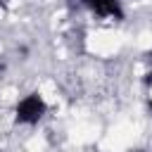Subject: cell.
<instances>
[{
    "instance_id": "8992f818",
    "label": "cell",
    "mask_w": 152,
    "mask_h": 152,
    "mask_svg": "<svg viewBox=\"0 0 152 152\" xmlns=\"http://www.w3.org/2000/svg\"><path fill=\"white\" fill-rule=\"evenodd\" d=\"M138 152H142V150H138Z\"/></svg>"
},
{
    "instance_id": "6da1fadb",
    "label": "cell",
    "mask_w": 152,
    "mask_h": 152,
    "mask_svg": "<svg viewBox=\"0 0 152 152\" xmlns=\"http://www.w3.org/2000/svg\"><path fill=\"white\" fill-rule=\"evenodd\" d=\"M45 114V102L38 93L26 95L17 104V121L19 124H38V119Z\"/></svg>"
},
{
    "instance_id": "5b68a950",
    "label": "cell",
    "mask_w": 152,
    "mask_h": 152,
    "mask_svg": "<svg viewBox=\"0 0 152 152\" xmlns=\"http://www.w3.org/2000/svg\"><path fill=\"white\" fill-rule=\"evenodd\" d=\"M0 7H2V0H0Z\"/></svg>"
},
{
    "instance_id": "7a4b0ae2",
    "label": "cell",
    "mask_w": 152,
    "mask_h": 152,
    "mask_svg": "<svg viewBox=\"0 0 152 152\" xmlns=\"http://www.w3.org/2000/svg\"><path fill=\"white\" fill-rule=\"evenodd\" d=\"M83 5L95 12L97 17H114V19H124V12H121V5L119 0H83Z\"/></svg>"
},
{
    "instance_id": "277c9868",
    "label": "cell",
    "mask_w": 152,
    "mask_h": 152,
    "mask_svg": "<svg viewBox=\"0 0 152 152\" xmlns=\"http://www.w3.org/2000/svg\"><path fill=\"white\" fill-rule=\"evenodd\" d=\"M150 109H152V102H150Z\"/></svg>"
},
{
    "instance_id": "3957f363",
    "label": "cell",
    "mask_w": 152,
    "mask_h": 152,
    "mask_svg": "<svg viewBox=\"0 0 152 152\" xmlns=\"http://www.w3.org/2000/svg\"><path fill=\"white\" fill-rule=\"evenodd\" d=\"M150 62H152V52H150ZM145 86H152V66H150V71L145 76Z\"/></svg>"
}]
</instances>
